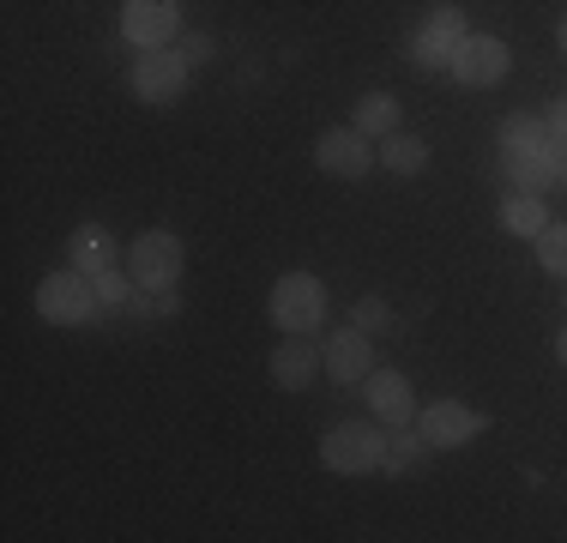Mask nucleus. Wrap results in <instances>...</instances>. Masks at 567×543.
<instances>
[{"instance_id":"1","label":"nucleus","mask_w":567,"mask_h":543,"mask_svg":"<svg viewBox=\"0 0 567 543\" xmlns=\"http://www.w3.org/2000/svg\"><path fill=\"white\" fill-rule=\"evenodd\" d=\"M502 170L519 194H549L567 175V145L544 127V115H502Z\"/></svg>"},{"instance_id":"2","label":"nucleus","mask_w":567,"mask_h":543,"mask_svg":"<svg viewBox=\"0 0 567 543\" xmlns=\"http://www.w3.org/2000/svg\"><path fill=\"white\" fill-rule=\"evenodd\" d=\"M327 284L315 278V272H284L272 284V296H266V315H272L278 332H296V338H315L320 326H327Z\"/></svg>"},{"instance_id":"3","label":"nucleus","mask_w":567,"mask_h":543,"mask_svg":"<svg viewBox=\"0 0 567 543\" xmlns=\"http://www.w3.org/2000/svg\"><path fill=\"white\" fill-rule=\"evenodd\" d=\"M37 315H43L49 326H85V320H97L103 303H97L91 272H79V266L49 272V278L37 284Z\"/></svg>"},{"instance_id":"4","label":"nucleus","mask_w":567,"mask_h":543,"mask_svg":"<svg viewBox=\"0 0 567 543\" xmlns=\"http://www.w3.org/2000/svg\"><path fill=\"white\" fill-rule=\"evenodd\" d=\"M320 465L339 471V478H369L386 465V434L374 423H339L320 434Z\"/></svg>"},{"instance_id":"5","label":"nucleus","mask_w":567,"mask_h":543,"mask_svg":"<svg viewBox=\"0 0 567 543\" xmlns=\"http://www.w3.org/2000/svg\"><path fill=\"white\" fill-rule=\"evenodd\" d=\"M127 272H133L140 290H169V284H182V272H187V242L175 236V229H145V236H133Z\"/></svg>"},{"instance_id":"6","label":"nucleus","mask_w":567,"mask_h":543,"mask_svg":"<svg viewBox=\"0 0 567 543\" xmlns=\"http://www.w3.org/2000/svg\"><path fill=\"white\" fill-rule=\"evenodd\" d=\"M483 429H489V417L471 411L465 399H435V404H423V417H416V434L429 441V453H453V447H471Z\"/></svg>"},{"instance_id":"7","label":"nucleus","mask_w":567,"mask_h":543,"mask_svg":"<svg viewBox=\"0 0 567 543\" xmlns=\"http://www.w3.org/2000/svg\"><path fill=\"white\" fill-rule=\"evenodd\" d=\"M465 37H471L465 12H458V7H435L423 24H416V37H411V61H416V66H429V73H447Z\"/></svg>"},{"instance_id":"8","label":"nucleus","mask_w":567,"mask_h":543,"mask_svg":"<svg viewBox=\"0 0 567 543\" xmlns=\"http://www.w3.org/2000/svg\"><path fill=\"white\" fill-rule=\"evenodd\" d=\"M121 37L133 49H169L182 37V0H121Z\"/></svg>"},{"instance_id":"9","label":"nucleus","mask_w":567,"mask_h":543,"mask_svg":"<svg viewBox=\"0 0 567 543\" xmlns=\"http://www.w3.org/2000/svg\"><path fill=\"white\" fill-rule=\"evenodd\" d=\"M187 73H194V66H187L175 49H140L127 85H133L140 103H175V98H187Z\"/></svg>"},{"instance_id":"10","label":"nucleus","mask_w":567,"mask_h":543,"mask_svg":"<svg viewBox=\"0 0 567 543\" xmlns=\"http://www.w3.org/2000/svg\"><path fill=\"white\" fill-rule=\"evenodd\" d=\"M374 157H381V145H374L369 133H357V127H332V133L315 140V163L327 175H339V182H362V175L374 170Z\"/></svg>"},{"instance_id":"11","label":"nucleus","mask_w":567,"mask_h":543,"mask_svg":"<svg viewBox=\"0 0 567 543\" xmlns=\"http://www.w3.org/2000/svg\"><path fill=\"white\" fill-rule=\"evenodd\" d=\"M507 66H513V49L502 43V37L471 31L465 43H458V54H453V66H447V73L458 79V85H502V79H507Z\"/></svg>"},{"instance_id":"12","label":"nucleus","mask_w":567,"mask_h":543,"mask_svg":"<svg viewBox=\"0 0 567 543\" xmlns=\"http://www.w3.org/2000/svg\"><path fill=\"white\" fill-rule=\"evenodd\" d=\"M327 369V350L315 345V338H284V345L272 350V387L278 392H302V387H315V375Z\"/></svg>"},{"instance_id":"13","label":"nucleus","mask_w":567,"mask_h":543,"mask_svg":"<svg viewBox=\"0 0 567 543\" xmlns=\"http://www.w3.org/2000/svg\"><path fill=\"white\" fill-rule=\"evenodd\" d=\"M362 392H369L374 417H381L386 429H411L416 423V392L399 369H374L369 380H362Z\"/></svg>"},{"instance_id":"14","label":"nucleus","mask_w":567,"mask_h":543,"mask_svg":"<svg viewBox=\"0 0 567 543\" xmlns=\"http://www.w3.org/2000/svg\"><path fill=\"white\" fill-rule=\"evenodd\" d=\"M327 375L332 380H344V387H357V380H369L374 375V345H369V332L362 326H344V332H327Z\"/></svg>"},{"instance_id":"15","label":"nucleus","mask_w":567,"mask_h":543,"mask_svg":"<svg viewBox=\"0 0 567 543\" xmlns=\"http://www.w3.org/2000/svg\"><path fill=\"white\" fill-rule=\"evenodd\" d=\"M495 224H502L507 236H519V242H537V229L549 224L544 194H519V187H513V194L502 199V206H495Z\"/></svg>"},{"instance_id":"16","label":"nucleus","mask_w":567,"mask_h":543,"mask_svg":"<svg viewBox=\"0 0 567 543\" xmlns=\"http://www.w3.org/2000/svg\"><path fill=\"white\" fill-rule=\"evenodd\" d=\"M66 254H73L79 272H91V278H97V272L115 266V236L103 224H79L73 236H66Z\"/></svg>"},{"instance_id":"17","label":"nucleus","mask_w":567,"mask_h":543,"mask_svg":"<svg viewBox=\"0 0 567 543\" xmlns=\"http://www.w3.org/2000/svg\"><path fill=\"white\" fill-rule=\"evenodd\" d=\"M374 145H381V163H386V170H393V175H423L429 170V145H423V133H386V140H374Z\"/></svg>"},{"instance_id":"18","label":"nucleus","mask_w":567,"mask_h":543,"mask_svg":"<svg viewBox=\"0 0 567 543\" xmlns=\"http://www.w3.org/2000/svg\"><path fill=\"white\" fill-rule=\"evenodd\" d=\"M357 133H369V140H386V133H399V98H386V91H369V98H357V121H350Z\"/></svg>"},{"instance_id":"19","label":"nucleus","mask_w":567,"mask_h":543,"mask_svg":"<svg viewBox=\"0 0 567 543\" xmlns=\"http://www.w3.org/2000/svg\"><path fill=\"white\" fill-rule=\"evenodd\" d=\"M423 459H429V441H423V434H386V465H381V471L404 478V471H416Z\"/></svg>"},{"instance_id":"20","label":"nucleus","mask_w":567,"mask_h":543,"mask_svg":"<svg viewBox=\"0 0 567 543\" xmlns=\"http://www.w3.org/2000/svg\"><path fill=\"white\" fill-rule=\"evenodd\" d=\"M537 266L556 272V278H567V224H556V217L537 229Z\"/></svg>"},{"instance_id":"21","label":"nucleus","mask_w":567,"mask_h":543,"mask_svg":"<svg viewBox=\"0 0 567 543\" xmlns=\"http://www.w3.org/2000/svg\"><path fill=\"white\" fill-rule=\"evenodd\" d=\"M97 303L103 308H127L133 303V272H121V266H110V272H97Z\"/></svg>"},{"instance_id":"22","label":"nucleus","mask_w":567,"mask_h":543,"mask_svg":"<svg viewBox=\"0 0 567 543\" xmlns=\"http://www.w3.org/2000/svg\"><path fill=\"white\" fill-rule=\"evenodd\" d=\"M350 326H362V332H386V326H393V308H386L381 303V296H362V303L357 308H350Z\"/></svg>"},{"instance_id":"23","label":"nucleus","mask_w":567,"mask_h":543,"mask_svg":"<svg viewBox=\"0 0 567 543\" xmlns=\"http://www.w3.org/2000/svg\"><path fill=\"white\" fill-rule=\"evenodd\" d=\"M175 54H182L187 66H206L212 54H218V43H212L206 31H182V37H175Z\"/></svg>"},{"instance_id":"24","label":"nucleus","mask_w":567,"mask_h":543,"mask_svg":"<svg viewBox=\"0 0 567 543\" xmlns=\"http://www.w3.org/2000/svg\"><path fill=\"white\" fill-rule=\"evenodd\" d=\"M544 127H549V133H556V140L567 145V98H556V103H549V115H544Z\"/></svg>"},{"instance_id":"25","label":"nucleus","mask_w":567,"mask_h":543,"mask_svg":"<svg viewBox=\"0 0 567 543\" xmlns=\"http://www.w3.org/2000/svg\"><path fill=\"white\" fill-rule=\"evenodd\" d=\"M556 362H561V369H567V326H561V332H556Z\"/></svg>"},{"instance_id":"26","label":"nucleus","mask_w":567,"mask_h":543,"mask_svg":"<svg viewBox=\"0 0 567 543\" xmlns=\"http://www.w3.org/2000/svg\"><path fill=\"white\" fill-rule=\"evenodd\" d=\"M556 43H561V54H567V19L556 24Z\"/></svg>"},{"instance_id":"27","label":"nucleus","mask_w":567,"mask_h":543,"mask_svg":"<svg viewBox=\"0 0 567 543\" xmlns=\"http://www.w3.org/2000/svg\"><path fill=\"white\" fill-rule=\"evenodd\" d=\"M561 182H567V175H561Z\"/></svg>"}]
</instances>
